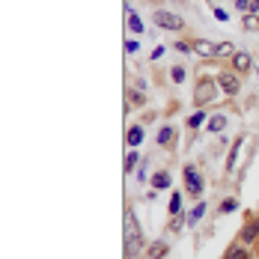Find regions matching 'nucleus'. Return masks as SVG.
<instances>
[{"mask_svg": "<svg viewBox=\"0 0 259 259\" xmlns=\"http://www.w3.org/2000/svg\"><path fill=\"white\" fill-rule=\"evenodd\" d=\"M218 80L214 78H203L200 83H197V93H194V102L197 104H208V102H214L218 99Z\"/></svg>", "mask_w": 259, "mask_h": 259, "instance_id": "f257e3e1", "label": "nucleus"}, {"mask_svg": "<svg viewBox=\"0 0 259 259\" xmlns=\"http://www.w3.org/2000/svg\"><path fill=\"white\" fill-rule=\"evenodd\" d=\"M218 87H221V93L224 96H235L238 93V87H241V80H238V75L235 72H218Z\"/></svg>", "mask_w": 259, "mask_h": 259, "instance_id": "f03ea898", "label": "nucleus"}, {"mask_svg": "<svg viewBox=\"0 0 259 259\" xmlns=\"http://www.w3.org/2000/svg\"><path fill=\"white\" fill-rule=\"evenodd\" d=\"M155 24H161L164 30H182V27H185V21H182L179 15H173V12L155 9Z\"/></svg>", "mask_w": 259, "mask_h": 259, "instance_id": "7ed1b4c3", "label": "nucleus"}, {"mask_svg": "<svg viewBox=\"0 0 259 259\" xmlns=\"http://www.w3.org/2000/svg\"><path fill=\"white\" fill-rule=\"evenodd\" d=\"M185 185H188V194H194V197L203 194V179H200L197 167H185Z\"/></svg>", "mask_w": 259, "mask_h": 259, "instance_id": "20e7f679", "label": "nucleus"}, {"mask_svg": "<svg viewBox=\"0 0 259 259\" xmlns=\"http://www.w3.org/2000/svg\"><path fill=\"white\" fill-rule=\"evenodd\" d=\"M250 66H253V60H250L247 51H235L233 54V69L235 72H250Z\"/></svg>", "mask_w": 259, "mask_h": 259, "instance_id": "39448f33", "label": "nucleus"}, {"mask_svg": "<svg viewBox=\"0 0 259 259\" xmlns=\"http://www.w3.org/2000/svg\"><path fill=\"white\" fill-rule=\"evenodd\" d=\"M214 48H218V45H211L208 39H197V42H194V51L200 54V57H214Z\"/></svg>", "mask_w": 259, "mask_h": 259, "instance_id": "423d86ee", "label": "nucleus"}, {"mask_svg": "<svg viewBox=\"0 0 259 259\" xmlns=\"http://www.w3.org/2000/svg\"><path fill=\"white\" fill-rule=\"evenodd\" d=\"M256 235H259V224L253 221V224H247V227L241 230V241H244V244H253V241H256Z\"/></svg>", "mask_w": 259, "mask_h": 259, "instance_id": "0eeeda50", "label": "nucleus"}, {"mask_svg": "<svg viewBox=\"0 0 259 259\" xmlns=\"http://www.w3.org/2000/svg\"><path fill=\"white\" fill-rule=\"evenodd\" d=\"M152 188H155V191L170 188V173H155V176H152Z\"/></svg>", "mask_w": 259, "mask_h": 259, "instance_id": "6e6552de", "label": "nucleus"}, {"mask_svg": "<svg viewBox=\"0 0 259 259\" xmlns=\"http://www.w3.org/2000/svg\"><path fill=\"white\" fill-rule=\"evenodd\" d=\"M227 259H250V250L247 247H241V244H235L227 250Z\"/></svg>", "mask_w": 259, "mask_h": 259, "instance_id": "1a4fd4ad", "label": "nucleus"}, {"mask_svg": "<svg viewBox=\"0 0 259 259\" xmlns=\"http://www.w3.org/2000/svg\"><path fill=\"white\" fill-rule=\"evenodd\" d=\"M233 48H235V45H233V42H218V48H214V57H233Z\"/></svg>", "mask_w": 259, "mask_h": 259, "instance_id": "9d476101", "label": "nucleus"}, {"mask_svg": "<svg viewBox=\"0 0 259 259\" xmlns=\"http://www.w3.org/2000/svg\"><path fill=\"white\" fill-rule=\"evenodd\" d=\"M173 134H176V131H173V125H164V128L158 131V143H161V146H167V143L173 140Z\"/></svg>", "mask_w": 259, "mask_h": 259, "instance_id": "9b49d317", "label": "nucleus"}, {"mask_svg": "<svg viewBox=\"0 0 259 259\" xmlns=\"http://www.w3.org/2000/svg\"><path fill=\"white\" fill-rule=\"evenodd\" d=\"M241 143H244V140H235V143H233V149H230V158H227V170H233V167H235V158H238V149H241Z\"/></svg>", "mask_w": 259, "mask_h": 259, "instance_id": "f8f14e48", "label": "nucleus"}, {"mask_svg": "<svg viewBox=\"0 0 259 259\" xmlns=\"http://www.w3.org/2000/svg\"><path fill=\"white\" fill-rule=\"evenodd\" d=\"M224 125H227V116H221V113L208 119V131H224Z\"/></svg>", "mask_w": 259, "mask_h": 259, "instance_id": "ddd939ff", "label": "nucleus"}, {"mask_svg": "<svg viewBox=\"0 0 259 259\" xmlns=\"http://www.w3.org/2000/svg\"><path fill=\"white\" fill-rule=\"evenodd\" d=\"M203 119H208L203 110H197V113H191V119H188V128H200L203 125Z\"/></svg>", "mask_w": 259, "mask_h": 259, "instance_id": "4468645a", "label": "nucleus"}, {"mask_svg": "<svg viewBox=\"0 0 259 259\" xmlns=\"http://www.w3.org/2000/svg\"><path fill=\"white\" fill-rule=\"evenodd\" d=\"M235 6H238L241 12H256V9H259L256 0H235Z\"/></svg>", "mask_w": 259, "mask_h": 259, "instance_id": "2eb2a0df", "label": "nucleus"}, {"mask_svg": "<svg viewBox=\"0 0 259 259\" xmlns=\"http://www.w3.org/2000/svg\"><path fill=\"white\" fill-rule=\"evenodd\" d=\"M244 30H253V33L259 30V18L253 15V12H247V15H244Z\"/></svg>", "mask_w": 259, "mask_h": 259, "instance_id": "dca6fc26", "label": "nucleus"}, {"mask_svg": "<svg viewBox=\"0 0 259 259\" xmlns=\"http://www.w3.org/2000/svg\"><path fill=\"white\" fill-rule=\"evenodd\" d=\"M140 137H143V128H140V125L128 128V143H131V146H137V143H140Z\"/></svg>", "mask_w": 259, "mask_h": 259, "instance_id": "f3484780", "label": "nucleus"}, {"mask_svg": "<svg viewBox=\"0 0 259 259\" xmlns=\"http://www.w3.org/2000/svg\"><path fill=\"white\" fill-rule=\"evenodd\" d=\"M203 214H206V203H200V206H197L194 211H191V218H188V224H197V221H200Z\"/></svg>", "mask_w": 259, "mask_h": 259, "instance_id": "a211bd4d", "label": "nucleus"}, {"mask_svg": "<svg viewBox=\"0 0 259 259\" xmlns=\"http://www.w3.org/2000/svg\"><path fill=\"white\" fill-rule=\"evenodd\" d=\"M164 253H167V244H152V247H149V256H152V259L164 256Z\"/></svg>", "mask_w": 259, "mask_h": 259, "instance_id": "6ab92c4d", "label": "nucleus"}, {"mask_svg": "<svg viewBox=\"0 0 259 259\" xmlns=\"http://www.w3.org/2000/svg\"><path fill=\"white\" fill-rule=\"evenodd\" d=\"M185 72H188V69H182V66H176V69H170V78L176 80V83H182V80H185Z\"/></svg>", "mask_w": 259, "mask_h": 259, "instance_id": "aec40b11", "label": "nucleus"}, {"mask_svg": "<svg viewBox=\"0 0 259 259\" xmlns=\"http://www.w3.org/2000/svg\"><path fill=\"white\" fill-rule=\"evenodd\" d=\"M179 208H182V197L173 194V200H170V214H179Z\"/></svg>", "mask_w": 259, "mask_h": 259, "instance_id": "412c9836", "label": "nucleus"}, {"mask_svg": "<svg viewBox=\"0 0 259 259\" xmlns=\"http://www.w3.org/2000/svg\"><path fill=\"white\" fill-rule=\"evenodd\" d=\"M128 24H131V30H134V33H140V30H143V24H140V18H137L134 12H128Z\"/></svg>", "mask_w": 259, "mask_h": 259, "instance_id": "4be33fe9", "label": "nucleus"}, {"mask_svg": "<svg viewBox=\"0 0 259 259\" xmlns=\"http://www.w3.org/2000/svg\"><path fill=\"white\" fill-rule=\"evenodd\" d=\"M235 206H238L235 200H224V203H221V211H224V214H227V211H235Z\"/></svg>", "mask_w": 259, "mask_h": 259, "instance_id": "5701e85b", "label": "nucleus"}, {"mask_svg": "<svg viewBox=\"0 0 259 259\" xmlns=\"http://www.w3.org/2000/svg\"><path fill=\"white\" fill-rule=\"evenodd\" d=\"M134 164H137V152H128V158H125V170H134Z\"/></svg>", "mask_w": 259, "mask_h": 259, "instance_id": "b1692460", "label": "nucleus"}, {"mask_svg": "<svg viewBox=\"0 0 259 259\" xmlns=\"http://www.w3.org/2000/svg\"><path fill=\"white\" fill-rule=\"evenodd\" d=\"M173 48H176V51H182V54L194 51V45H188V42H176V45H173Z\"/></svg>", "mask_w": 259, "mask_h": 259, "instance_id": "393cba45", "label": "nucleus"}, {"mask_svg": "<svg viewBox=\"0 0 259 259\" xmlns=\"http://www.w3.org/2000/svg\"><path fill=\"white\" fill-rule=\"evenodd\" d=\"M137 48H140L137 42H131V39H128V42H125V51H128V54H137Z\"/></svg>", "mask_w": 259, "mask_h": 259, "instance_id": "a878e982", "label": "nucleus"}, {"mask_svg": "<svg viewBox=\"0 0 259 259\" xmlns=\"http://www.w3.org/2000/svg\"><path fill=\"white\" fill-rule=\"evenodd\" d=\"M143 102H146V99H143L140 93H131V104H143Z\"/></svg>", "mask_w": 259, "mask_h": 259, "instance_id": "bb28decb", "label": "nucleus"}]
</instances>
